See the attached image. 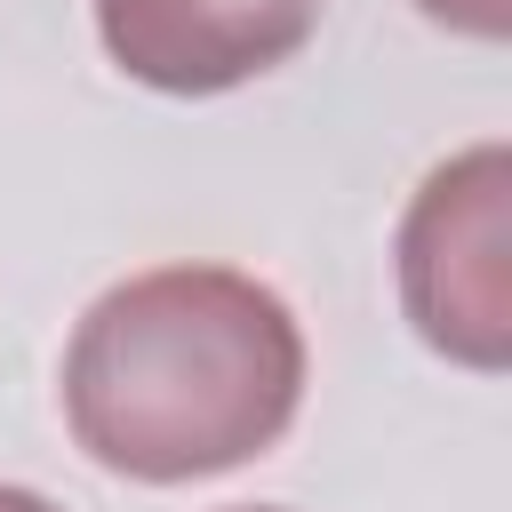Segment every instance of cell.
I'll use <instances>...</instances> for the list:
<instances>
[{
    "instance_id": "obj_5",
    "label": "cell",
    "mask_w": 512,
    "mask_h": 512,
    "mask_svg": "<svg viewBox=\"0 0 512 512\" xmlns=\"http://www.w3.org/2000/svg\"><path fill=\"white\" fill-rule=\"evenodd\" d=\"M0 512H56L40 488H16V480H0Z\"/></svg>"
},
{
    "instance_id": "obj_1",
    "label": "cell",
    "mask_w": 512,
    "mask_h": 512,
    "mask_svg": "<svg viewBox=\"0 0 512 512\" xmlns=\"http://www.w3.org/2000/svg\"><path fill=\"white\" fill-rule=\"evenodd\" d=\"M304 408V328L232 264H152L104 288L64 344L72 440L144 488L264 456Z\"/></svg>"
},
{
    "instance_id": "obj_4",
    "label": "cell",
    "mask_w": 512,
    "mask_h": 512,
    "mask_svg": "<svg viewBox=\"0 0 512 512\" xmlns=\"http://www.w3.org/2000/svg\"><path fill=\"white\" fill-rule=\"evenodd\" d=\"M432 24L464 32V40H504L512 32V0H416Z\"/></svg>"
},
{
    "instance_id": "obj_2",
    "label": "cell",
    "mask_w": 512,
    "mask_h": 512,
    "mask_svg": "<svg viewBox=\"0 0 512 512\" xmlns=\"http://www.w3.org/2000/svg\"><path fill=\"white\" fill-rule=\"evenodd\" d=\"M392 280L408 328L440 360L472 376L512 368V152L496 136L448 152L408 192L392 232Z\"/></svg>"
},
{
    "instance_id": "obj_6",
    "label": "cell",
    "mask_w": 512,
    "mask_h": 512,
    "mask_svg": "<svg viewBox=\"0 0 512 512\" xmlns=\"http://www.w3.org/2000/svg\"><path fill=\"white\" fill-rule=\"evenodd\" d=\"M232 512H272V504H232Z\"/></svg>"
},
{
    "instance_id": "obj_3",
    "label": "cell",
    "mask_w": 512,
    "mask_h": 512,
    "mask_svg": "<svg viewBox=\"0 0 512 512\" xmlns=\"http://www.w3.org/2000/svg\"><path fill=\"white\" fill-rule=\"evenodd\" d=\"M328 0H96L104 56L160 96H224L280 72Z\"/></svg>"
}]
</instances>
